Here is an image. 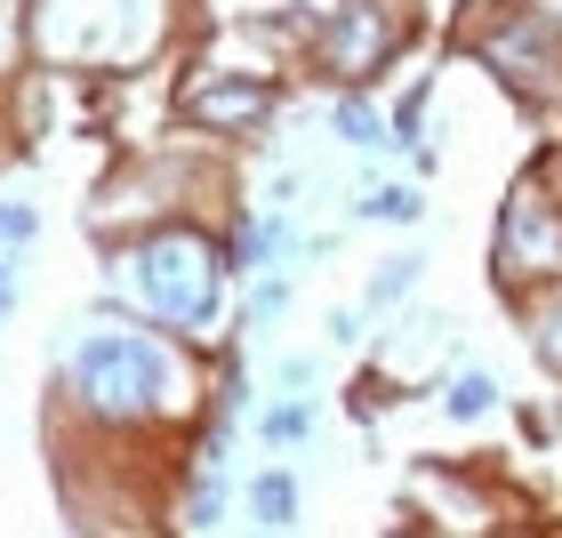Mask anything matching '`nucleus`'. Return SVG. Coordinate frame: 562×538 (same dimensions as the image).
Wrapping results in <instances>:
<instances>
[{"label": "nucleus", "instance_id": "nucleus-24", "mask_svg": "<svg viewBox=\"0 0 562 538\" xmlns=\"http://www.w3.org/2000/svg\"><path fill=\"white\" fill-rule=\"evenodd\" d=\"M322 338H329V346H362V338H370V314H362L353 298L329 305V314H322Z\"/></svg>", "mask_w": 562, "mask_h": 538}, {"label": "nucleus", "instance_id": "nucleus-28", "mask_svg": "<svg viewBox=\"0 0 562 538\" xmlns=\"http://www.w3.org/2000/svg\"><path fill=\"white\" fill-rule=\"evenodd\" d=\"M498 538H554L547 523H515V530H498Z\"/></svg>", "mask_w": 562, "mask_h": 538}, {"label": "nucleus", "instance_id": "nucleus-21", "mask_svg": "<svg viewBox=\"0 0 562 538\" xmlns=\"http://www.w3.org/2000/svg\"><path fill=\"white\" fill-rule=\"evenodd\" d=\"M506 426H515L522 450H562V410L554 402H515V410H506Z\"/></svg>", "mask_w": 562, "mask_h": 538}, {"label": "nucleus", "instance_id": "nucleus-6", "mask_svg": "<svg viewBox=\"0 0 562 538\" xmlns=\"http://www.w3.org/2000/svg\"><path fill=\"white\" fill-rule=\"evenodd\" d=\"M442 48L491 72L530 130H562V9H498L442 24Z\"/></svg>", "mask_w": 562, "mask_h": 538}, {"label": "nucleus", "instance_id": "nucleus-7", "mask_svg": "<svg viewBox=\"0 0 562 538\" xmlns=\"http://www.w3.org/2000/svg\"><path fill=\"white\" fill-rule=\"evenodd\" d=\"M426 24H434V0H329L314 48H305V81L329 97L386 89L426 48Z\"/></svg>", "mask_w": 562, "mask_h": 538}, {"label": "nucleus", "instance_id": "nucleus-2", "mask_svg": "<svg viewBox=\"0 0 562 538\" xmlns=\"http://www.w3.org/2000/svg\"><path fill=\"white\" fill-rule=\"evenodd\" d=\"M97 249V273L121 314H137L153 329L186 346H225L241 338L234 314H241V281L225 266V225H201V217H177V225H145V234H121V242H89Z\"/></svg>", "mask_w": 562, "mask_h": 538}, {"label": "nucleus", "instance_id": "nucleus-25", "mask_svg": "<svg viewBox=\"0 0 562 538\" xmlns=\"http://www.w3.org/2000/svg\"><path fill=\"white\" fill-rule=\"evenodd\" d=\"M24 65V33H16V0H0V81Z\"/></svg>", "mask_w": 562, "mask_h": 538}, {"label": "nucleus", "instance_id": "nucleus-14", "mask_svg": "<svg viewBox=\"0 0 562 538\" xmlns=\"http://www.w3.org/2000/svg\"><path fill=\"white\" fill-rule=\"evenodd\" d=\"M241 515H249V530H297V515H305V482H297L290 458H266V467L241 482Z\"/></svg>", "mask_w": 562, "mask_h": 538}, {"label": "nucleus", "instance_id": "nucleus-18", "mask_svg": "<svg viewBox=\"0 0 562 538\" xmlns=\"http://www.w3.org/2000/svg\"><path fill=\"white\" fill-rule=\"evenodd\" d=\"M353 225H394V234H411V225H426V186H411V177H378V186H362L346 201Z\"/></svg>", "mask_w": 562, "mask_h": 538}, {"label": "nucleus", "instance_id": "nucleus-12", "mask_svg": "<svg viewBox=\"0 0 562 538\" xmlns=\"http://www.w3.org/2000/svg\"><path fill=\"white\" fill-rule=\"evenodd\" d=\"M169 506H177V530L210 538V530H217V523L241 506V482L225 474V467H177V482H169Z\"/></svg>", "mask_w": 562, "mask_h": 538}, {"label": "nucleus", "instance_id": "nucleus-8", "mask_svg": "<svg viewBox=\"0 0 562 538\" xmlns=\"http://www.w3.org/2000/svg\"><path fill=\"white\" fill-rule=\"evenodd\" d=\"M482 273H491V290L506 305L562 281V177L547 161V145L506 177V193L491 210V242H482Z\"/></svg>", "mask_w": 562, "mask_h": 538}, {"label": "nucleus", "instance_id": "nucleus-23", "mask_svg": "<svg viewBox=\"0 0 562 538\" xmlns=\"http://www.w3.org/2000/svg\"><path fill=\"white\" fill-rule=\"evenodd\" d=\"M266 394H322V354H273Z\"/></svg>", "mask_w": 562, "mask_h": 538}, {"label": "nucleus", "instance_id": "nucleus-11", "mask_svg": "<svg viewBox=\"0 0 562 538\" xmlns=\"http://www.w3.org/2000/svg\"><path fill=\"white\" fill-rule=\"evenodd\" d=\"M434 410H442V426L474 434V426H491L506 410V386H498V370L482 362V354H458V362L442 370V386H434Z\"/></svg>", "mask_w": 562, "mask_h": 538}, {"label": "nucleus", "instance_id": "nucleus-20", "mask_svg": "<svg viewBox=\"0 0 562 538\" xmlns=\"http://www.w3.org/2000/svg\"><path fill=\"white\" fill-rule=\"evenodd\" d=\"M386 130H394V153H418L434 137V72H411L402 97L386 105Z\"/></svg>", "mask_w": 562, "mask_h": 538}, {"label": "nucleus", "instance_id": "nucleus-27", "mask_svg": "<svg viewBox=\"0 0 562 538\" xmlns=\"http://www.w3.org/2000/svg\"><path fill=\"white\" fill-rule=\"evenodd\" d=\"M386 538H450V530H434V523H411V515H394V530Z\"/></svg>", "mask_w": 562, "mask_h": 538}, {"label": "nucleus", "instance_id": "nucleus-15", "mask_svg": "<svg viewBox=\"0 0 562 538\" xmlns=\"http://www.w3.org/2000/svg\"><path fill=\"white\" fill-rule=\"evenodd\" d=\"M249 434H258L266 458H290L322 434V394H266L258 410H249Z\"/></svg>", "mask_w": 562, "mask_h": 538}, {"label": "nucleus", "instance_id": "nucleus-17", "mask_svg": "<svg viewBox=\"0 0 562 538\" xmlns=\"http://www.w3.org/2000/svg\"><path fill=\"white\" fill-rule=\"evenodd\" d=\"M322 130L338 137L346 153H370V161H386V153H394V130H386V105H378V97H329Z\"/></svg>", "mask_w": 562, "mask_h": 538}, {"label": "nucleus", "instance_id": "nucleus-22", "mask_svg": "<svg viewBox=\"0 0 562 538\" xmlns=\"http://www.w3.org/2000/svg\"><path fill=\"white\" fill-rule=\"evenodd\" d=\"M41 242V210L24 193H0V258H24Z\"/></svg>", "mask_w": 562, "mask_h": 538}, {"label": "nucleus", "instance_id": "nucleus-26", "mask_svg": "<svg viewBox=\"0 0 562 538\" xmlns=\"http://www.w3.org/2000/svg\"><path fill=\"white\" fill-rule=\"evenodd\" d=\"M16 314V258H0V322Z\"/></svg>", "mask_w": 562, "mask_h": 538}, {"label": "nucleus", "instance_id": "nucleus-16", "mask_svg": "<svg viewBox=\"0 0 562 538\" xmlns=\"http://www.w3.org/2000/svg\"><path fill=\"white\" fill-rule=\"evenodd\" d=\"M418 281H426V249H386V258H378L370 273H362V314H370V329L378 322H394L402 305H418Z\"/></svg>", "mask_w": 562, "mask_h": 538}, {"label": "nucleus", "instance_id": "nucleus-9", "mask_svg": "<svg viewBox=\"0 0 562 538\" xmlns=\"http://www.w3.org/2000/svg\"><path fill=\"white\" fill-rule=\"evenodd\" d=\"M394 515L434 523V530H450V538H498V530H515V523H539V506H530V491L506 482L498 458H482V467H467V458H411Z\"/></svg>", "mask_w": 562, "mask_h": 538}, {"label": "nucleus", "instance_id": "nucleus-19", "mask_svg": "<svg viewBox=\"0 0 562 538\" xmlns=\"http://www.w3.org/2000/svg\"><path fill=\"white\" fill-rule=\"evenodd\" d=\"M290 314H297V273H258V281H241V314H234L241 338H266V329H281Z\"/></svg>", "mask_w": 562, "mask_h": 538}, {"label": "nucleus", "instance_id": "nucleus-1", "mask_svg": "<svg viewBox=\"0 0 562 538\" xmlns=\"http://www.w3.org/2000/svg\"><path fill=\"white\" fill-rule=\"evenodd\" d=\"M210 410V354L89 298L48 338V418L97 450H186Z\"/></svg>", "mask_w": 562, "mask_h": 538}, {"label": "nucleus", "instance_id": "nucleus-10", "mask_svg": "<svg viewBox=\"0 0 562 538\" xmlns=\"http://www.w3.org/2000/svg\"><path fill=\"white\" fill-rule=\"evenodd\" d=\"M297 217L290 210H241L225 217V266H234V281H258V273H297Z\"/></svg>", "mask_w": 562, "mask_h": 538}, {"label": "nucleus", "instance_id": "nucleus-13", "mask_svg": "<svg viewBox=\"0 0 562 538\" xmlns=\"http://www.w3.org/2000/svg\"><path fill=\"white\" fill-rule=\"evenodd\" d=\"M506 322H515V338H522V354H530V370H539L547 386H562V281H554V290L515 298V305H506Z\"/></svg>", "mask_w": 562, "mask_h": 538}, {"label": "nucleus", "instance_id": "nucleus-29", "mask_svg": "<svg viewBox=\"0 0 562 538\" xmlns=\"http://www.w3.org/2000/svg\"><path fill=\"white\" fill-rule=\"evenodd\" d=\"M249 538H297V530H249Z\"/></svg>", "mask_w": 562, "mask_h": 538}, {"label": "nucleus", "instance_id": "nucleus-4", "mask_svg": "<svg viewBox=\"0 0 562 538\" xmlns=\"http://www.w3.org/2000/svg\"><path fill=\"white\" fill-rule=\"evenodd\" d=\"M241 33H249V48L234 41V24H217V33H201V48L177 65V81H169V121H177V137H201V145H217V153H225V145L273 137L281 89L297 81V65L258 33V16H249Z\"/></svg>", "mask_w": 562, "mask_h": 538}, {"label": "nucleus", "instance_id": "nucleus-3", "mask_svg": "<svg viewBox=\"0 0 562 538\" xmlns=\"http://www.w3.org/2000/svg\"><path fill=\"white\" fill-rule=\"evenodd\" d=\"M193 0H16L24 65L72 81H137L186 41Z\"/></svg>", "mask_w": 562, "mask_h": 538}, {"label": "nucleus", "instance_id": "nucleus-5", "mask_svg": "<svg viewBox=\"0 0 562 538\" xmlns=\"http://www.w3.org/2000/svg\"><path fill=\"white\" fill-rule=\"evenodd\" d=\"M241 177L217 145L201 137H177V145H153V153H121L105 161V177L89 186V242H121V234H145V225H177V217H201V225H225L241 217Z\"/></svg>", "mask_w": 562, "mask_h": 538}]
</instances>
